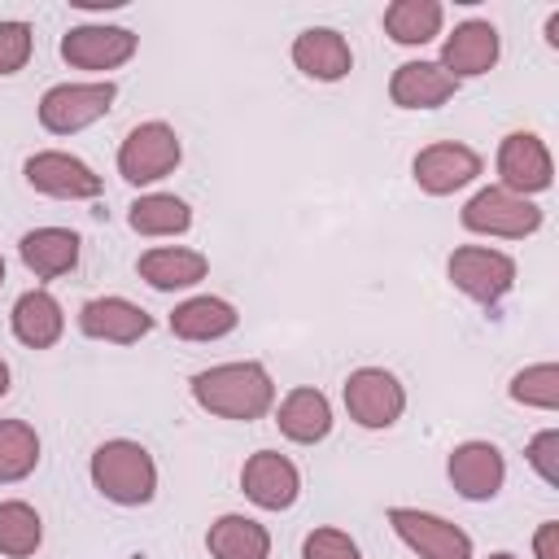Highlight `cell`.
<instances>
[{
  "label": "cell",
  "instance_id": "6da1fadb",
  "mask_svg": "<svg viewBox=\"0 0 559 559\" xmlns=\"http://www.w3.org/2000/svg\"><path fill=\"white\" fill-rule=\"evenodd\" d=\"M188 393L205 415L236 419V424H253L275 406V380L266 362L258 358H231V362L201 367L188 380Z\"/></svg>",
  "mask_w": 559,
  "mask_h": 559
},
{
  "label": "cell",
  "instance_id": "7a4b0ae2",
  "mask_svg": "<svg viewBox=\"0 0 559 559\" xmlns=\"http://www.w3.org/2000/svg\"><path fill=\"white\" fill-rule=\"evenodd\" d=\"M92 489L114 507H148L157 498V459L131 437H109L87 459Z\"/></svg>",
  "mask_w": 559,
  "mask_h": 559
},
{
  "label": "cell",
  "instance_id": "3957f363",
  "mask_svg": "<svg viewBox=\"0 0 559 559\" xmlns=\"http://www.w3.org/2000/svg\"><path fill=\"white\" fill-rule=\"evenodd\" d=\"M118 100V83L114 79H79V83H52L39 105L35 118L48 135H79L92 122H100Z\"/></svg>",
  "mask_w": 559,
  "mask_h": 559
},
{
  "label": "cell",
  "instance_id": "277c9868",
  "mask_svg": "<svg viewBox=\"0 0 559 559\" xmlns=\"http://www.w3.org/2000/svg\"><path fill=\"white\" fill-rule=\"evenodd\" d=\"M459 223H463V231H472V236L528 240V236H537V231H542L546 214H542V205H537V201L515 197V192H507V188L489 183V188H480V192H472V197H467V205L459 210Z\"/></svg>",
  "mask_w": 559,
  "mask_h": 559
},
{
  "label": "cell",
  "instance_id": "5b68a950",
  "mask_svg": "<svg viewBox=\"0 0 559 559\" xmlns=\"http://www.w3.org/2000/svg\"><path fill=\"white\" fill-rule=\"evenodd\" d=\"M183 162V144H179V131L162 118H148V122H135L122 144H118V175L131 183V188H153L162 183L166 175H175Z\"/></svg>",
  "mask_w": 559,
  "mask_h": 559
},
{
  "label": "cell",
  "instance_id": "8992f818",
  "mask_svg": "<svg viewBox=\"0 0 559 559\" xmlns=\"http://www.w3.org/2000/svg\"><path fill=\"white\" fill-rule=\"evenodd\" d=\"M445 275L467 301L493 310L515 288V258L493 245H459L445 258Z\"/></svg>",
  "mask_w": 559,
  "mask_h": 559
},
{
  "label": "cell",
  "instance_id": "52a82bcc",
  "mask_svg": "<svg viewBox=\"0 0 559 559\" xmlns=\"http://www.w3.org/2000/svg\"><path fill=\"white\" fill-rule=\"evenodd\" d=\"M341 402L349 419L367 432H384L406 411V384L389 367H354L341 384Z\"/></svg>",
  "mask_w": 559,
  "mask_h": 559
},
{
  "label": "cell",
  "instance_id": "ba28073f",
  "mask_svg": "<svg viewBox=\"0 0 559 559\" xmlns=\"http://www.w3.org/2000/svg\"><path fill=\"white\" fill-rule=\"evenodd\" d=\"M140 52V35L131 26H109V22H79L61 35V61L70 70H87L109 79V70H122Z\"/></svg>",
  "mask_w": 559,
  "mask_h": 559
},
{
  "label": "cell",
  "instance_id": "9c48e42d",
  "mask_svg": "<svg viewBox=\"0 0 559 559\" xmlns=\"http://www.w3.org/2000/svg\"><path fill=\"white\" fill-rule=\"evenodd\" d=\"M389 528L397 533V542L419 555V559H472L476 542L467 528H459L454 520L437 515V511H419V507H389Z\"/></svg>",
  "mask_w": 559,
  "mask_h": 559
},
{
  "label": "cell",
  "instance_id": "30bf717a",
  "mask_svg": "<svg viewBox=\"0 0 559 559\" xmlns=\"http://www.w3.org/2000/svg\"><path fill=\"white\" fill-rule=\"evenodd\" d=\"M480 170H485V157L463 140H437L411 157V179L428 197H454L467 183H476Z\"/></svg>",
  "mask_w": 559,
  "mask_h": 559
},
{
  "label": "cell",
  "instance_id": "8fae6325",
  "mask_svg": "<svg viewBox=\"0 0 559 559\" xmlns=\"http://www.w3.org/2000/svg\"><path fill=\"white\" fill-rule=\"evenodd\" d=\"M22 179L52 201H96L105 192V179L66 148H39L22 162Z\"/></svg>",
  "mask_w": 559,
  "mask_h": 559
},
{
  "label": "cell",
  "instance_id": "7c38bea8",
  "mask_svg": "<svg viewBox=\"0 0 559 559\" xmlns=\"http://www.w3.org/2000/svg\"><path fill=\"white\" fill-rule=\"evenodd\" d=\"M493 170H498V188L528 201L555 183V157L537 131H507L498 144Z\"/></svg>",
  "mask_w": 559,
  "mask_h": 559
},
{
  "label": "cell",
  "instance_id": "4fadbf2b",
  "mask_svg": "<svg viewBox=\"0 0 559 559\" xmlns=\"http://www.w3.org/2000/svg\"><path fill=\"white\" fill-rule=\"evenodd\" d=\"M445 476H450V485H454L459 498L489 502L507 485V454L493 441H480V437L459 441L450 450V459H445Z\"/></svg>",
  "mask_w": 559,
  "mask_h": 559
},
{
  "label": "cell",
  "instance_id": "5bb4252c",
  "mask_svg": "<svg viewBox=\"0 0 559 559\" xmlns=\"http://www.w3.org/2000/svg\"><path fill=\"white\" fill-rule=\"evenodd\" d=\"M498 57H502V35H498V26L485 22V17H467V22H459V26L441 39L437 66H441L450 79L463 83V79L489 74V70L498 66Z\"/></svg>",
  "mask_w": 559,
  "mask_h": 559
},
{
  "label": "cell",
  "instance_id": "9a60e30c",
  "mask_svg": "<svg viewBox=\"0 0 559 559\" xmlns=\"http://www.w3.org/2000/svg\"><path fill=\"white\" fill-rule=\"evenodd\" d=\"M240 489L258 511H288L301 498V472L280 450H253L240 467Z\"/></svg>",
  "mask_w": 559,
  "mask_h": 559
},
{
  "label": "cell",
  "instance_id": "2e32d148",
  "mask_svg": "<svg viewBox=\"0 0 559 559\" xmlns=\"http://www.w3.org/2000/svg\"><path fill=\"white\" fill-rule=\"evenodd\" d=\"M79 332L87 341H105V345H135L153 332V314L144 306H135L131 297H92L79 306Z\"/></svg>",
  "mask_w": 559,
  "mask_h": 559
},
{
  "label": "cell",
  "instance_id": "e0dca14e",
  "mask_svg": "<svg viewBox=\"0 0 559 559\" xmlns=\"http://www.w3.org/2000/svg\"><path fill=\"white\" fill-rule=\"evenodd\" d=\"M135 275L153 293H188L210 275V258L188 245H153L135 258Z\"/></svg>",
  "mask_w": 559,
  "mask_h": 559
},
{
  "label": "cell",
  "instance_id": "ac0fdd59",
  "mask_svg": "<svg viewBox=\"0 0 559 559\" xmlns=\"http://www.w3.org/2000/svg\"><path fill=\"white\" fill-rule=\"evenodd\" d=\"M293 66L314 83H341L354 70V48L336 26H306L293 39Z\"/></svg>",
  "mask_w": 559,
  "mask_h": 559
},
{
  "label": "cell",
  "instance_id": "d6986e66",
  "mask_svg": "<svg viewBox=\"0 0 559 559\" xmlns=\"http://www.w3.org/2000/svg\"><path fill=\"white\" fill-rule=\"evenodd\" d=\"M275 428L293 445H319L332 432V402L314 384H297L275 406Z\"/></svg>",
  "mask_w": 559,
  "mask_h": 559
},
{
  "label": "cell",
  "instance_id": "ffe728a7",
  "mask_svg": "<svg viewBox=\"0 0 559 559\" xmlns=\"http://www.w3.org/2000/svg\"><path fill=\"white\" fill-rule=\"evenodd\" d=\"M79 253H83V240L74 227H31L22 240H17V258L22 266L35 275V280H61L79 266Z\"/></svg>",
  "mask_w": 559,
  "mask_h": 559
},
{
  "label": "cell",
  "instance_id": "44dd1931",
  "mask_svg": "<svg viewBox=\"0 0 559 559\" xmlns=\"http://www.w3.org/2000/svg\"><path fill=\"white\" fill-rule=\"evenodd\" d=\"M459 92V79H450L437 61H402L393 74H389V100L397 109H441L445 100H454Z\"/></svg>",
  "mask_w": 559,
  "mask_h": 559
},
{
  "label": "cell",
  "instance_id": "7402d4cb",
  "mask_svg": "<svg viewBox=\"0 0 559 559\" xmlns=\"http://www.w3.org/2000/svg\"><path fill=\"white\" fill-rule=\"evenodd\" d=\"M9 332L26 349H52L66 332V310L48 288H26L9 310Z\"/></svg>",
  "mask_w": 559,
  "mask_h": 559
},
{
  "label": "cell",
  "instance_id": "603a6c76",
  "mask_svg": "<svg viewBox=\"0 0 559 559\" xmlns=\"http://www.w3.org/2000/svg\"><path fill=\"white\" fill-rule=\"evenodd\" d=\"M236 328H240V310L227 297H214V293H197V297H188L170 310V332L179 341H192V345L223 341Z\"/></svg>",
  "mask_w": 559,
  "mask_h": 559
},
{
  "label": "cell",
  "instance_id": "cb8c5ba5",
  "mask_svg": "<svg viewBox=\"0 0 559 559\" xmlns=\"http://www.w3.org/2000/svg\"><path fill=\"white\" fill-rule=\"evenodd\" d=\"M205 550L210 559H271V533L253 515L223 511L205 528Z\"/></svg>",
  "mask_w": 559,
  "mask_h": 559
},
{
  "label": "cell",
  "instance_id": "d4e9b609",
  "mask_svg": "<svg viewBox=\"0 0 559 559\" xmlns=\"http://www.w3.org/2000/svg\"><path fill=\"white\" fill-rule=\"evenodd\" d=\"M127 227L135 236L148 240H166V236H183L192 227V205L175 192H140L127 205Z\"/></svg>",
  "mask_w": 559,
  "mask_h": 559
},
{
  "label": "cell",
  "instance_id": "484cf974",
  "mask_svg": "<svg viewBox=\"0 0 559 559\" xmlns=\"http://www.w3.org/2000/svg\"><path fill=\"white\" fill-rule=\"evenodd\" d=\"M380 26L397 48H424L441 35L445 9H441V0H393L384 9Z\"/></svg>",
  "mask_w": 559,
  "mask_h": 559
},
{
  "label": "cell",
  "instance_id": "4316f807",
  "mask_svg": "<svg viewBox=\"0 0 559 559\" xmlns=\"http://www.w3.org/2000/svg\"><path fill=\"white\" fill-rule=\"evenodd\" d=\"M44 546V520L31 502L9 498L0 502V555L4 559H31Z\"/></svg>",
  "mask_w": 559,
  "mask_h": 559
},
{
  "label": "cell",
  "instance_id": "83f0119b",
  "mask_svg": "<svg viewBox=\"0 0 559 559\" xmlns=\"http://www.w3.org/2000/svg\"><path fill=\"white\" fill-rule=\"evenodd\" d=\"M39 432L26 419H0V485H17L39 467Z\"/></svg>",
  "mask_w": 559,
  "mask_h": 559
},
{
  "label": "cell",
  "instance_id": "f1b7e54d",
  "mask_svg": "<svg viewBox=\"0 0 559 559\" xmlns=\"http://www.w3.org/2000/svg\"><path fill=\"white\" fill-rule=\"evenodd\" d=\"M507 397L528 411H559V362H528L511 376Z\"/></svg>",
  "mask_w": 559,
  "mask_h": 559
},
{
  "label": "cell",
  "instance_id": "f546056e",
  "mask_svg": "<svg viewBox=\"0 0 559 559\" xmlns=\"http://www.w3.org/2000/svg\"><path fill=\"white\" fill-rule=\"evenodd\" d=\"M31 52H35V31H31V22L4 17V22H0V79L26 70Z\"/></svg>",
  "mask_w": 559,
  "mask_h": 559
},
{
  "label": "cell",
  "instance_id": "4dcf8cb0",
  "mask_svg": "<svg viewBox=\"0 0 559 559\" xmlns=\"http://www.w3.org/2000/svg\"><path fill=\"white\" fill-rule=\"evenodd\" d=\"M301 559H362V546L332 524H319L301 537Z\"/></svg>",
  "mask_w": 559,
  "mask_h": 559
},
{
  "label": "cell",
  "instance_id": "1f68e13d",
  "mask_svg": "<svg viewBox=\"0 0 559 559\" xmlns=\"http://www.w3.org/2000/svg\"><path fill=\"white\" fill-rule=\"evenodd\" d=\"M524 459H528V467L542 476V485L559 489V428L533 432L528 445H524Z\"/></svg>",
  "mask_w": 559,
  "mask_h": 559
},
{
  "label": "cell",
  "instance_id": "d6a6232c",
  "mask_svg": "<svg viewBox=\"0 0 559 559\" xmlns=\"http://www.w3.org/2000/svg\"><path fill=\"white\" fill-rule=\"evenodd\" d=\"M533 559H559V520H542L533 533Z\"/></svg>",
  "mask_w": 559,
  "mask_h": 559
},
{
  "label": "cell",
  "instance_id": "836d02e7",
  "mask_svg": "<svg viewBox=\"0 0 559 559\" xmlns=\"http://www.w3.org/2000/svg\"><path fill=\"white\" fill-rule=\"evenodd\" d=\"M546 44H550V48H559V9L546 17Z\"/></svg>",
  "mask_w": 559,
  "mask_h": 559
},
{
  "label": "cell",
  "instance_id": "e575fe53",
  "mask_svg": "<svg viewBox=\"0 0 559 559\" xmlns=\"http://www.w3.org/2000/svg\"><path fill=\"white\" fill-rule=\"evenodd\" d=\"M9 389H13V371H9V362L0 358V397H9Z\"/></svg>",
  "mask_w": 559,
  "mask_h": 559
},
{
  "label": "cell",
  "instance_id": "d590c367",
  "mask_svg": "<svg viewBox=\"0 0 559 559\" xmlns=\"http://www.w3.org/2000/svg\"><path fill=\"white\" fill-rule=\"evenodd\" d=\"M489 559H520V555H511V550H493Z\"/></svg>",
  "mask_w": 559,
  "mask_h": 559
},
{
  "label": "cell",
  "instance_id": "8d00e7d4",
  "mask_svg": "<svg viewBox=\"0 0 559 559\" xmlns=\"http://www.w3.org/2000/svg\"><path fill=\"white\" fill-rule=\"evenodd\" d=\"M0 284H4V258H0Z\"/></svg>",
  "mask_w": 559,
  "mask_h": 559
}]
</instances>
